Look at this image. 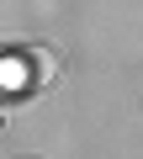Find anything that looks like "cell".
Listing matches in <instances>:
<instances>
[{
  "label": "cell",
  "mask_w": 143,
  "mask_h": 159,
  "mask_svg": "<svg viewBox=\"0 0 143 159\" xmlns=\"http://www.w3.org/2000/svg\"><path fill=\"white\" fill-rule=\"evenodd\" d=\"M32 69H37V74H32V85H42V90H48L53 80L64 74V58H58L53 48H32Z\"/></svg>",
  "instance_id": "obj_1"
}]
</instances>
